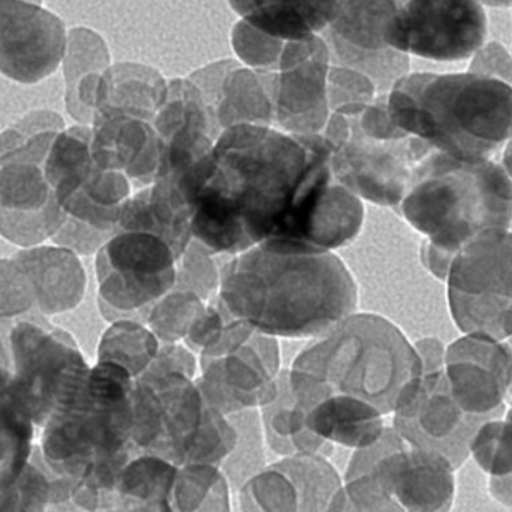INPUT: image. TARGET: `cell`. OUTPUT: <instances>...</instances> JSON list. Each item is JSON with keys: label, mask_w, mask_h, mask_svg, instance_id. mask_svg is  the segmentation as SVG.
Returning <instances> with one entry per match:
<instances>
[{"label": "cell", "mask_w": 512, "mask_h": 512, "mask_svg": "<svg viewBox=\"0 0 512 512\" xmlns=\"http://www.w3.org/2000/svg\"><path fill=\"white\" fill-rule=\"evenodd\" d=\"M331 157L322 133L236 124L221 131L199 161V176L232 211L251 244L280 242L292 233L305 197L331 172Z\"/></svg>", "instance_id": "1"}, {"label": "cell", "mask_w": 512, "mask_h": 512, "mask_svg": "<svg viewBox=\"0 0 512 512\" xmlns=\"http://www.w3.org/2000/svg\"><path fill=\"white\" fill-rule=\"evenodd\" d=\"M218 289L235 319L272 337L322 334L358 307V287L337 254L265 242L233 256Z\"/></svg>", "instance_id": "2"}, {"label": "cell", "mask_w": 512, "mask_h": 512, "mask_svg": "<svg viewBox=\"0 0 512 512\" xmlns=\"http://www.w3.org/2000/svg\"><path fill=\"white\" fill-rule=\"evenodd\" d=\"M422 362L406 335L377 314H350L305 347L289 373L290 389L307 413L328 398L365 404L386 416L412 397Z\"/></svg>", "instance_id": "3"}, {"label": "cell", "mask_w": 512, "mask_h": 512, "mask_svg": "<svg viewBox=\"0 0 512 512\" xmlns=\"http://www.w3.org/2000/svg\"><path fill=\"white\" fill-rule=\"evenodd\" d=\"M386 106L404 133L460 160L496 158L512 137V86L470 71L406 74Z\"/></svg>", "instance_id": "4"}, {"label": "cell", "mask_w": 512, "mask_h": 512, "mask_svg": "<svg viewBox=\"0 0 512 512\" xmlns=\"http://www.w3.org/2000/svg\"><path fill=\"white\" fill-rule=\"evenodd\" d=\"M404 220L454 259L482 233L512 230V176L502 161L431 151L401 200Z\"/></svg>", "instance_id": "5"}, {"label": "cell", "mask_w": 512, "mask_h": 512, "mask_svg": "<svg viewBox=\"0 0 512 512\" xmlns=\"http://www.w3.org/2000/svg\"><path fill=\"white\" fill-rule=\"evenodd\" d=\"M10 394L20 410L44 427L58 401L89 374V365L68 332L34 313L7 320Z\"/></svg>", "instance_id": "6"}, {"label": "cell", "mask_w": 512, "mask_h": 512, "mask_svg": "<svg viewBox=\"0 0 512 512\" xmlns=\"http://www.w3.org/2000/svg\"><path fill=\"white\" fill-rule=\"evenodd\" d=\"M448 305L463 334L512 335V230L473 239L452 260Z\"/></svg>", "instance_id": "7"}, {"label": "cell", "mask_w": 512, "mask_h": 512, "mask_svg": "<svg viewBox=\"0 0 512 512\" xmlns=\"http://www.w3.org/2000/svg\"><path fill=\"white\" fill-rule=\"evenodd\" d=\"M95 269L106 319L146 325L151 308L175 289L178 257L152 233L121 230L97 251Z\"/></svg>", "instance_id": "8"}, {"label": "cell", "mask_w": 512, "mask_h": 512, "mask_svg": "<svg viewBox=\"0 0 512 512\" xmlns=\"http://www.w3.org/2000/svg\"><path fill=\"white\" fill-rule=\"evenodd\" d=\"M191 379L179 371L155 370H146L134 379V448L176 466L191 463L208 412V401Z\"/></svg>", "instance_id": "9"}, {"label": "cell", "mask_w": 512, "mask_h": 512, "mask_svg": "<svg viewBox=\"0 0 512 512\" xmlns=\"http://www.w3.org/2000/svg\"><path fill=\"white\" fill-rule=\"evenodd\" d=\"M203 397L221 413L265 406L278 394L280 355L272 335L232 319L203 347Z\"/></svg>", "instance_id": "10"}, {"label": "cell", "mask_w": 512, "mask_h": 512, "mask_svg": "<svg viewBox=\"0 0 512 512\" xmlns=\"http://www.w3.org/2000/svg\"><path fill=\"white\" fill-rule=\"evenodd\" d=\"M454 472L445 455L410 445L392 427L373 445L359 448L346 479H367L397 511H448L455 496Z\"/></svg>", "instance_id": "11"}, {"label": "cell", "mask_w": 512, "mask_h": 512, "mask_svg": "<svg viewBox=\"0 0 512 512\" xmlns=\"http://www.w3.org/2000/svg\"><path fill=\"white\" fill-rule=\"evenodd\" d=\"M56 133L38 134L0 155V236L19 247L52 239L65 221L43 167Z\"/></svg>", "instance_id": "12"}, {"label": "cell", "mask_w": 512, "mask_h": 512, "mask_svg": "<svg viewBox=\"0 0 512 512\" xmlns=\"http://www.w3.org/2000/svg\"><path fill=\"white\" fill-rule=\"evenodd\" d=\"M487 34L479 0H406L389 23L386 43L427 61L460 62L472 59Z\"/></svg>", "instance_id": "13"}, {"label": "cell", "mask_w": 512, "mask_h": 512, "mask_svg": "<svg viewBox=\"0 0 512 512\" xmlns=\"http://www.w3.org/2000/svg\"><path fill=\"white\" fill-rule=\"evenodd\" d=\"M347 116L349 134L332 149L335 179L359 199L397 208L412 184L416 166L433 148L415 136H368L356 127L353 115Z\"/></svg>", "instance_id": "14"}, {"label": "cell", "mask_w": 512, "mask_h": 512, "mask_svg": "<svg viewBox=\"0 0 512 512\" xmlns=\"http://www.w3.org/2000/svg\"><path fill=\"white\" fill-rule=\"evenodd\" d=\"M493 418L499 416L463 410L442 370L422 374L410 400L394 413V430L410 445L445 455L457 470L469 458L470 442L479 425Z\"/></svg>", "instance_id": "15"}, {"label": "cell", "mask_w": 512, "mask_h": 512, "mask_svg": "<svg viewBox=\"0 0 512 512\" xmlns=\"http://www.w3.org/2000/svg\"><path fill=\"white\" fill-rule=\"evenodd\" d=\"M64 20L34 0H0V74L35 85L61 67L67 50Z\"/></svg>", "instance_id": "16"}, {"label": "cell", "mask_w": 512, "mask_h": 512, "mask_svg": "<svg viewBox=\"0 0 512 512\" xmlns=\"http://www.w3.org/2000/svg\"><path fill=\"white\" fill-rule=\"evenodd\" d=\"M445 374L452 395L467 413L505 415L512 380L506 340L464 334L446 349Z\"/></svg>", "instance_id": "17"}, {"label": "cell", "mask_w": 512, "mask_h": 512, "mask_svg": "<svg viewBox=\"0 0 512 512\" xmlns=\"http://www.w3.org/2000/svg\"><path fill=\"white\" fill-rule=\"evenodd\" d=\"M329 49L323 37L292 64L262 71L271 94L274 122L284 133H322L328 122Z\"/></svg>", "instance_id": "18"}, {"label": "cell", "mask_w": 512, "mask_h": 512, "mask_svg": "<svg viewBox=\"0 0 512 512\" xmlns=\"http://www.w3.org/2000/svg\"><path fill=\"white\" fill-rule=\"evenodd\" d=\"M160 137L158 178L178 175L209 154L221 130L199 89L188 79L167 82V97L152 121Z\"/></svg>", "instance_id": "19"}, {"label": "cell", "mask_w": 512, "mask_h": 512, "mask_svg": "<svg viewBox=\"0 0 512 512\" xmlns=\"http://www.w3.org/2000/svg\"><path fill=\"white\" fill-rule=\"evenodd\" d=\"M91 130L92 158L98 167L124 173L137 187H148L157 179L161 142L152 122L127 113L98 110Z\"/></svg>", "instance_id": "20"}, {"label": "cell", "mask_w": 512, "mask_h": 512, "mask_svg": "<svg viewBox=\"0 0 512 512\" xmlns=\"http://www.w3.org/2000/svg\"><path fill=\"white\" fill-rule=\"evenodd\" d=\"M398 8L395 0H340L334 20L320 34L331 65L358 70L391 49L386 32Z\"/></svg>", "instance_id": "21"}, {"label": "cell", "mask_w": 512, "mask_h": 512, "mask_svg": "<svg viewBox=\"0 0 512 512\" xmlns=\"http://www.w3.org/2000/svg\"><path fill=\"white\" fill-rule=\"evenodd\" d=\"M121 230L152 233L169 244L179 259L193 241V233L191 206L176 175L155 179L131 196L122 209Z\"/></svg>", "instance_id": "22"}, {"label": "cell", "mask_w": 512, "mask_h": 512, "mask_svg": "<svg viewBox=\"0 0 512 512\" xmlns=\"http://www.w3.org/2000/svg\"><path fill=\"white\" fill-rule=\"evenodd\" d=\"M14 257L34 284L41 314L64 313L80 304L85 296L86 274L79 254L59 245H35Z\"/></svg>", "instance_id": "23"}, {"label": "cell", "mask_w": 512, "mask_h": 512, "mask_svg": "<svg viewBox=\"0 0 512 512\" xmlns=\"http://www.w3.org/2000/svg\"><path fill=\"white\" fill-rule=\"evenodd\" d=\"M248 25L283 41L320 35L334 20L340 0H229Z\"/></svg>", "instance_id": "24"}, {"label": "cell", "mask_w": 512, "mask_h": 512, "mask_svg": "<svg viewBox=\"0 0 512 512\" xmlns=\"http://www.w3.org/2000/svg\"><path fill=\"white\" fill-rule=\"evenodd\" d=\"M166 97L167 82L155 68L121 62L101 76L95 112L113 110L152 122Z\"/></svg>", "instance_id": "25"}, {"label": "cell", "mask_w": 512, "mask_h": 512, "mask_svg": "<svg viewBox=\"0 0 512 512\" xmlns=\"http://www.w3.org/2000/svg\"><path fill=\"white\" fill-rule=\"evenodd\" d=\"M176 476V464L148 452H136L119 472L110 509L172 511Z\"/></svg>", "instance_id": "26"}, {"label": "cell", "mask_w": 512, "mask_h": 512, "mask_svg": "<svg viewBox=\"0 0 512 512\" xmlns=\"http://www.w3.org/2000/svg\"><path fill=\"white\" fill-rule=\"evenodd\" d=\"M263 424L269 446L280 455L314 454L326 457L332 452L331 442L307 427L304 409L293 397L287 371H281L277 397L263 406Z\"/></svg>", "instance_id": "27"}, {"label": "cell", "mask_w": 512, "mask_h": 512, "mask_svg": "<svg viewBox=\"0 0 512 512\" xmlns=\"http://www.w3.org/2000/svg\"><path fill=\"white\" fill-rule=\"evenodd\" d=\"M305 422L317 436L352 448L373 445L386 428L379 412L343 398L320 401L305 413Z\"/></svg>", "instance_id": "28"}, {"label": "cell", "mask_w": 512, "mask_h": 512, "mask_svg": "<svg viewBox=\"0 0 512 512\" xmlns=\"http://www.w3.org/2000/svg\"><path fill=\"white\" fill-rule=\"evenodd\" d=\"M217 121L221 131L236 124L271 127L274 109L262 71L239 65L227 74L217 107Z\"/></svg>", "instance_id": "29"}, {"label": "cell", "mask_w": 512, "mask_h": 512, "mask_svg": "<svg viewBox=\"0 0 512 512\" xmlns=\"http://www.w3.org/2000/svg\"><path fill=\"white\" fill-rule=\"evenodd\" d=\"M34 427L14 403L10 388L0 392V491L10 488L31 460Z\"/></svg>", "instance_id": "30"}, {"label": "cell", "mask_w": 512, "mask_h": 512, "mask_svg": "<svg viewBox=\"0 0 512 512\" xmlns=\"http://www.w3.org/2000/svg\"><path fill=\"white\" fill-rule=\"evenodd\" d=\"M160 350L157 335L137 320H116L100 343L98 361H113L127 368L134 379L145 373Z\"/></svg>", "instance_id": "31"}, {"label": "cell", "mask_w": 512, "mask_h": 512, "mask_svg": "<svg viewBox=\"0 0 512 512\" xmlns=\"http://www.w3.org/2000/svg\"><path fill=\"white\" fill-rule=\"evenodd\" d=\"M110 65L109 47L103 37L89 28L71 29L62 61L65 95L73 92L88 77L104 73Z\"/></svg>", "instance_id": "32"}, {"label": "cell", "mask_w": 512, "mask_h": 512, "mask_svg": "<svg viewBox=\"0 0 512 512\" xmlns=\"http://www.w3.org/2000/svg\"><path fill=\"white\" fill-rule=\"evenodd\" d=\"M203 310V299L197 293L173 289L151 308L146 325L164 343H176L187 337Z\"/></svg>", "instance_id": "33"}, {"label": "cell", "mask_w": 512, "mask_h": 512, "mask_svg": "<svg viewBox=\"0 0 512 512\" xmlns=\"http://www.w3.org/2000/svg\"><path fill=\"white\" fill-rule=\"evenodd\" d=\"M53 472L40 448H34L31 460L16 482L0 491V511H43L52 499Z\"/></svg>", "instance_id": "34"}, {"label": "cell", "mask_w": 512, "mask_h": 512, "mask_svg": "<svg viewBox=\"0 0 512 512\" xmlns=\"http://www.w3.org/2000/svg\"><path fill=\"white\" fill-rule=\"evenodd\" d=\"M470 455L490 478L512 473V422L487 419L479 425L470 442Z\"/></svg>", "instance_id": "35"}, {"label": "cell", "mask_w": 512, "mask_h": 512, "mask_svg": "<svg viewBox=\"0 0 512 512\" xmlns=\"http://www.w3.org/2000/svg\"><path fill=\"white\" fill-rule=\"evenodd\" d=\"M40 313L34 284L22 263L0 259V320Z\"/></svg>", "instance_id": "36"}, {"label": "cell", "mask_w": 512, "mask_h": 512, "mask_svg": "<svg viewBox=\"0 0 512 512\" xmlns=\"http://www.w3.org/2000/svg\"><path fill=\"white\" fill-rule=\"evenodd\" d=\"M220 272L211 251L200 242L191 241L178 259L175 289L197 293L203 301L211 299L212 293L220 287Z\"/></svg>", "instance_id": "37"}, {"label": "cell", "mask_w": 512, "mask_h": 512, "mask_svg": "<svg viewBox=\"0 0 512 512\" xmlns=\"http://www.w3.org/2000/svg\"><path fill=\"white\" fill-rule=\"evenodd\" d=\"M284 44L286 41L263 34L244 20L233 28L232 46L236 55L256 71H277Z\"/></svg>", "instance_id": "38"}, {"label": "cell", "mask_w": 512, "mask_h": 512, "mask_svg": "<svg viewBox=\"0 0 512 512\" xmlns=\"http://www.w3.org/2000/svg\"><path fill=\"white\" fill-rule=\"evenodd\" d=\"M326 92L331 112L350 104L373 103L379 95L370 77L341 65H329Z\"/></svg>", "instance_id": "39"}, {"label": "cell", "mask_w": 512, "mask_h": 512, "mask_svg": "<svg viewBox=\"0 0 512 512\" xmlns=\"http://www.w3.org/2000/svg\"><path fill=\"white\" fill-rule=\"evenodd\" d=\"M67 127L64 118L53 110H32L0 133V155L28 142L38 134L61 131Z\"/></svg>", "instance_id": "40"}, {"label": "cell", "mask_w": 512, "mask_h": 512, "mask_svg": "<svg viewBox=\"0 0 512 512\" xmlns=\"http://www.w3.org/2000/svg\"><path fill=\"white\" fill-rule=\"evenodd\" d=\"M470 73L491 77L512 86V55L496 41L485 43L470 59Z\"/></svg>", "instance_id": "41"}, {"label": "cell", "mask_w": 512, "mask_h": 512, "mask_svg": "<svg viewBox=\"0 0 512 512\" xmlns=\"http://www.w3.org/2000/svg\"><path fill=\"white\" fill-rule=\"evenodd\" d=\"M239 65H241L239 62L226 59V61L214 62V64L208 65V67L200 68V70L194 71L188 77V80L193 82L196 88L199 89L217 125V107L218 103H220L224 80H226L227 74L235 70Z\"/></svg>", "instance_id": "42"}, {"label": "cell", "mask_w": 512, "mask_h": 512, "mask_svg": "<svg viewBox=\"0 0 512 512\" xmlns=\"http://www.w3.org/2000/svg\"><path fill=\"white\" fill-rule=\"evenodd\" d=\"M416 352L422 362V374L445 370L446 347L434 337L422 338L415 343Z\"/></svg>", "instance_id": "43"}, {"label": "cell", "mask_w": 512, "mask_h": 512, "mask_svg": "<svg viewBox=\"0 0 512 512\" xmlns=\"http://www.w3.org/2000/svg\"><path fill=\"white\" fill-rule=\"evenodd\" d=\"M422 265L428 269V272L434 275L437 280L446 281L449 268H451L452 257L446 254L440 248L434 247L428 241H424L421 247Z\"/></svg>", "instance_id": "44"}, {"label": "cell", "mask_w": 512, "mask_h": 512, "mask_svg": "<svg viewBox=\"0 0 512 512\" xmlns=\"http://www.w3.org/2000/svg\"><path fill=\"white\" fill-rule=\"evenodd\" d=\"M488 491L496 502L512 508V473L488 479Z\"/></svg>", "instance_id": "45"}, {"label": "cell", "mask_w": 512, "mask_h": 512, "mask_svg": "<svg viewBox=\"0 0 512 512\" xmlns=\"http://www.w3.org/2000/svg\"><path fill=\"white\" fill-rule=\"evenodd\" d=\"M503 167H505L506 172L512 176V137L508 143H506L505 151H503L502 158Z\"/></svg>", "instance_id": "46"}, {"label": "cell", "mask_w": 512, "mask_h": 512, "mask_svg": "<svg viewBox=\"0 0 512 512\" xmlns=\"http://www.w3.org/2000/svg\"><path fill=\"white\" fill-rule=\"evenodd\" d=\"M479 2L491 8H512V0H479Z\"/></svg>", "instance_id": "47"}, {"label": "cell", "mask_w": 512, "mask_h": 512, "mask_svg": "<svg viewBox=\"0 0 512 512\" xmlns=\"http://www.w3.org/2000/svg\"><path fill=\"white\" fill-rule=\"evenodd\" d=\"M506 343H508L509 350H511L512 355V335L511 337L506 338ZM512 404V380H511V388H509L508 398H506V406H511Z\"/></svg>", "instance_id": "48"}, {"label": "cell", "mask_w": 512, "mask_h": 512, "mask_svg": "<svg viewBox=\"0 0 512 512\" xmlns=\"http://www.w3.org/2000/svg\"><path fill=\"white\" fill-rule=\"evenodd\" d=\"M505 418L509 419L512 422V404L509 406V409L505 412Z\"/></svg>", "instance_id": "49"}, {"label": "cell", "mask_w": 512, "mask_h": 512, "mask_svg": "<svg viewBox=\"0 0 512 512\" xmlns=\"http://www.w3.org/2000/svg\"><path fill=\"white\" fill-rule=\"evenodd\" d=\"M395 2H397V4H404V2H406V0H395Z\"/></svg>", "instance_id": "50"}, {"label": "cell", "mask_w": 512, "mask_h": 512, "mask_svg": "<svg viewBox=\"0 0 512 512\" xmlns=\"http://www.w3.org/2000/svg\"><path fill=\"white\" fill-rule=\"evenodd\" d=\"M35 2H43V0H35Z\"/></svg>", "instance_id": "51"}, {"label": "cell", "mask_w": 512, "mask_h": 512, "mask_svg": "<svg viewBox=\"0 0 512 512\" xmlns=\"http://www.w3.org/2000/svg\"><path fill=\"white\" fill-rule=\"evenodd\" d=\"M34 2H35V0H34ZM40 4H41V2H40Z\"/></svg>", "instance_id": "52"}, {"label": "cell", "mask_w": 512, "mask_h": 512, "mask_svg": "<svg viewBox=\"0 0 512 512\" xmlns=\"http://www.w3.org/2000/svg\"><path fill=\"white\" fill-rule=\"evenodd\" d=\"M511 55H512V52H511Z\"/></svg>", "instance_id": "53"}]
</instances>
